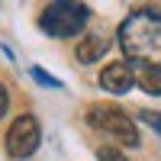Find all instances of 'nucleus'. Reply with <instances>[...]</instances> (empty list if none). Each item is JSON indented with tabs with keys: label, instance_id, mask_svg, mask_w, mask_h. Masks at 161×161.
<instances>
[{
	"label": "nucleus",
	"instance_id": "obj_11",
	"mask_svg": "<svg viewBox=\"0 0 161 161\" xmlns=\"http://www.w3.org/2000/svg\"><path fill=\"white\" fill-rule=\"evenodd\" d=\"M7 110H10V93H7V87H3V84H0V116H3Z\"/></svg>",
	"mask_w": 161,
	"mask_h": 161
},
{
	"label": "nucleus",
	"instance_id": "obj_6",
	"mask_svg": "<svg viewBox=\"0 0 161 161\" xmlns=\"http://www.w3.org/2000/svg\"><path fill=\"white\" fill-rule=\"evenodd\" d=\"M106 48H110V36H103V32H90L80 39V45H77V61H97L100 55H106Z\"/></svg>",
	"mask_w": 161,
	"mask_h": 161
},
{
	"label": "nucleus",
	"instance_id": "obj_10",
	"mask_svg": "<svg viewBox=\"0 0 161 161\" xmlns=\"http://www.w3.org/2000/svg\"><path fill=\"white\" fill-rule=\"evenodd\" d=\"M97 158H100V161H126V158H123V152L110 148V145H103V148L97 152Z\"/></svg>",
	"mask_w": 161,
	"mask_h": 161
},
{
	"label": "nucleus",
	"instance_id": "obj_7",
	"mask_svg": "<svg viewBox=\"0 0 161 161\" xmlns=\"http://www.w3.org/2000/svg\"><path fill=\"white\" fill-rule=\"evenodd\" d=\"M132 74H136V80L142 84L145 93H152V97H161V68H155V64H139L132 61Z\"/></svg>",
	"mask_w": 161,
	"mask_h": 161
},
{
	"label": "nucleus",
	"instance_id": "obj_5",
	"mask_svg": "<svg viewBox=\"0 0 161 161\" xmlns=\"http://www.w3.org/2000/svg\"><path fill=\"white\" fill-rule=\"evenodd\" d=\"M132 80H136V74H132V64H126V61L106 64L100 71V87L110 90V93H126L132 87Z\"/></svg>",
	"mask_w": 161,
	"mask_h": 161
},
{
	"label": "nucleus",
	"instance_id": "obj_2",
	"mask_svg": "<svg viewBox=\"0 0 161 161\" xmlns=\"http://www.w3.org/2000/svg\"><path fill=\"white\" fill-rule=\"evenodd\" d=\"M90 19V10L84 3H74V0H55V3H48L42 10V16H39V26L55 36V39H68L74 32L84 29V23Z\"/></svg>",
	"mask_w": 161,
	"mask_h": 161
},
{
	"label": "nucleus",
	"instance_id": "obj_4",
	"mask_svg": "<svg viewBox=\"0 0 161 161\" xmlns=\"http://www.w3.org/2000/svg\"><path fill=\"white\" fill-rule=\"evenodd\" d=\"M39 142H42V129H39L36 123V116H19V119H13V126L7 132V152L13 158H29L36 148H39Z\"/></svg>",
	"mask_w": 161,
	"mask_h": 161
},
{
	"label": "nucleus",
	"instance_id": "obj_1",
	"mask_svg": "<svg viewBox=\"0 0 161 161\" xmlns=\"http://www.w3.org/2000/svg\"><path fill=\"white\" fill-rule=\"evenodd\" d=\"M119 45L139 64L161 68V13L158 10H136L119 26Z\"/></svg>",
	"mask_w": 161,
	"mask_h": 161
},
{
	"label": "nucleus",
	"instance_id": "obj_9",
	"mask_svg": "<svg viewBox=\"0 0 161 161\" xmlns=\"http://www.w3.org/2000/svg\"><path fill=\"white\" fill-rule=\"evenodd\" d=\"M139 119H142V123H148V126L158 132V136H161V113H155V110H142Z\"/></svg>",
	"mask_w": 161,
	"mask_h": 161
},
{
	"label": "nucleus",
	"instance_id": "obj_8",
	"mask_svg": "<svg viewBox=\"0 0 161 161\" xmlns=\"http://www.w3.org/2000/svg\"><path fill=\"white\" fill-rule=\"evenodd\" d=\"M29 74H32V77H36L39 84H42V87H61V80H58V77H52V74H45L42 68H32Z\"/></svg>",
	"mask_w": 161,
	"mask_h": 161
},
{
	"label": "nucleus",
	"instance_id": "obj_3",
	"mask_svg": "<svg viewBox=\"0 0 161 161\" xmlns=\"http://www.w3.org/2000/svg\"><path fill=\"white\" fill-rule=\"evenodd\" d=\"M87 123L93 129H100L106 132V136H113L116 142H123V145H132L136 148L139 145V132H136V123L126 116V110H119V106H110V103H100V106H90V113H87Z\"/></svg>",
	"mask_w": 161,
	"mask_h": 161
}]
</instances>
